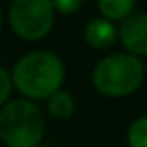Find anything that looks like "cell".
Wrapping results in <instances>:
<instances>
[{"label":"cell","mask_w":147,"mask_h":147,"mask_svg":"<svg viewBox=\"0 0 147 147\" xmlns=\"http://www.w3.org/2000/svg\"><path fill=\"white\" fill-rule=\"evenodd\" d=\"M117 30L106 19H93L91 22H88L84 37L86 41L95 49H106L117 39Z\"/></svg>","instance_id":"obj_6"},{"label":"cell","mask_w":147,"mask_h":147,"mask_svg":"<svg viewBox=\"0 0 147 147\" xmlns=\"http://www.w3.org/2000/svg\"><path fill=\"white\" fill-rule=\"evenodd\" d=\"M49 112L56 119H67L75 112V99L67 91H58L49 99Z\"/></svg>","instance_id":"obj_8"},{"label":"cell","mask_w":147,"mask_h":147,"mask_svg":"<svg viewBox=\"0 0 147 147\" xmlns=\"http://www.w3.org/2000/svg\"><path fill=\"white\" fill-rule=\"evenodd\" d=\"M52 4H54V9H58L63 15L73 13V11H76L80 6H82L80 0H56V2H52Z\"/></svg>","instance_id":"obj_11"},{"label":"cell","mask_w":147,"mask_h":147,"mask_svg":"<svg viewBox=\"0 0 147 147\" xmlns=\"http://www.w3.org/2000/svg\"><path fill=\"white\" fill-rule=\"evenodd\" d=\"M99 9L110 21L129 19L134 9V0H99Z\"/></svg>","instance_id":"obj_7"},{"label":"cell","mask_w":147,"mask_h":147,"mask_svg":"<svg viewBox=\"0 0 147 147\" xmlns=\"http://www.w3.org/2000/svg\"><path fill=\"white\" fill-rule=\"evenodd\" d=\"M45 132V119L39 106L15 99L0 110V138L7 147H37Z\"/></svg>","instance_id":"obj_2"},{"label":"cell","mask_w":147,"mask_h":147,"mask_svg":"<svg viewBox=\"0 0 147 147\" xmlns=\"http://www.w3.org/2000/svg\"><path fill=\"white\" fill-rule=\"evenodd\" d=\"M7 21L22 39H41L52 28L54 4L49 0H15L7 11Z\"/></svg>","instance_id":"obj_4"},{"label":"cell","mask_w":147,"mask_h":147,"mask_svg":"<svg viewBox=\"0 0 147 147\" xmlns=\"http://www.w3.org/2000/svg\"><path fill=\"white\" fill-rule=\"evenodd\" d=\"M144 80V65L134 54H112L99 61L93 84L102 95L123 97L138 90Z\"/></svg>","instance_id":"obj_3"},{"label":"cell","mask_w":147,"mask_h":147,"mask_svg":"<svg viewBox=\"0 0 147 147\" xmlns=\"http://www.w3.org/2000/svg\"><path fill=\"white\" fill-rule=\"evenodd\" d=\"M129 145L130 147H147V115L140 117L129 129Z\"/></svg>","instance_id":"obj_9"},{"label":"cell","mask_w":147,"mask_h":147,"mask_svg":"<svg viewBox=\"0 0 147 147\" xmlns=\"http://www.w3.org/2000/svg\"><path fill=\"white\" fill-rule=\"evenodd\" d=\"M145 73H147V67H145Z\"/></svg>","instance_id":"obj_12"},{"label":"cell","mask_w":147,"mask_h":147,"mask_svg":"<svg viewBox=\"0 0 147 147\" xmlns=\"http://www.w3.org/2000/svg\"><path fill=\"white\" fill-rule=\"evenodd\" d=\"M13 84L30 99H50L60 91L65 69L61 60L49 50L28 52L15 63Z\"/></svg>","instance_id":"obj_1"},{"label":"cell","mask_w":147,"mask_h":147,"mask_svg":"<svg viewBox=\"0 0 147 147\" xmlns=\"http://www.w3.org/2000/svg\"><path fill=\"white\" fill-rule=\"evenodd\" d=\"M0 80H2V90H0V102L2 104H7V97L11 93V80L13 76H9V73L6 69H0Z\"/></svg>","instance_id":"obj_10"},{"label":"cell","mask_w":147,"mask_h":147,"mask_svg":"<svg viewBox=\"0 0 147 147\" xmlns=\"http://www.w3.org/2000/svg\"><path fill=\"white\" fill-rule=\"evenodd\" d=\"M123 47L132 54H147V13H134L119 28Z\"/></svg>","instance_id":"obj_5"}]
</instances>
